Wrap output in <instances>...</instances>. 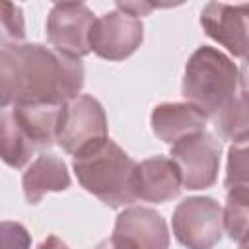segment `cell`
<instances>
[{
	"mask_svg": "<svg viewBox=\"0 0 249 249\" xmlns=\"http://www.w3.org/2000/svg\"><path fill=\"white\" fill-rule=\"evenodd\" d=\"M117 8L123 10V12H128V14L136 16V18H140V16L150 14L156 6L154 4H148V2H117Z\"/></svg>",
	"mask_w": 249,
	"mask_h": 249,
	"instance_id": "cell-20",
	"label": "cell"
},
{
	"mask_svg": "<svg viewBox=\"0 0 249 249\" xmlns=\"http://www.w3.org/2000/svg\"><path fill=\"white\" fill-rule=\"evenodd\" d=\"M105 138H109L107 117L95 97L82 93L64 105L56 144L66 154L76 156Z\"/></svg>",
	"mask_w": 249,
	"mask_h": 249,
	"instance_id": "cell-6",
	"label": "cell"
},
{
	"mask_svg": "<svg viewBox=\"0 0 249 249\" xmlns=\"http://www.w3.org/2000/svg\"><path fill=\"white\" fill-rule=\"evenodd\" d=\"M200 25L233 56L249 60V4L208 2L200 12Z\"/></svg>",
	"mask_w": 249,
	"mask_h": 249,
	"instance_id": "cell-11",
	"label": "cell"
},
{
	"mask_svg": "<svg viewBox=\"0 0 249 249\" xmlns=\"http://www.w3.org/2000/svg\"><path fill=\"white\" fill-rule=\"evenodd\" d=\"M224 230L231 241H241L249 233V187L228 189Z\"/></svg>",
	"mask_w": 249,
	"mask_h": 249,
	"instance_id": "cell-16",
	"label": "cell"
},
{
	"mask_svg": "<svg viewBox=\"0 0 249 249\" xmlns=\"http://www.w3.org/2000/svg\"><path fill=\"white\" fill-rule=\"evenodd\" d=\"M220 140L202 130L173 144L169 158L179 167L183 187H187L189 191H198L208 189L216 183L220 169Z\"/></svg>",
	"mask_w": 249,
	"mask_h": 249,
	"instance_id": "cell-8",
	"label": "cell"
},
{
	"mask_svg": "<svg viewBox=\"0 0 249 249\" xmlns=\"http://www.w3.org/2000/svg\"><path fill=\"white\" fill-rule=\"evenodd\" d=\"M142 19L115 8L95 19L91 31V51L105 60H124L142 45Z\"/></svg>",
	"mask_w": 249,
	"mask_h": 249,
	"instance_id": "cell-10",
	"label": "cell"
},
{
	"mask_svg": "<svg viewBox=\"0 0 249 249\" xmlns=\"http://www.w3.org/2000/svg\"><path fill=\"white\" fill-rule=\"evenodd\" d=\"M95 19L97 18L84 2L53 4L47 16V39L58 53L82 58L91 53V31Z\"/></svg>",
	"mask_w": 249,
	"mask_h": 249,
	"instance_id": "cell-7",
	"label": "cell"
},
{
	"mask_svg": "<svg viewBox=\"0 0 249 249\" xmlns=\"http://www.w3.org/2000/svg\"><path fill=\"white\" fill-rule=\"evenodd\" d=\"M107 239L113 249H169L165 218L148 206H128L119 212Z\"/></svg>",
	"mask_w": 249,
	"mask_h": 249,
	"instance_id": "cell-9",
	"label": "cell"
},
{
	"mask_svg": "<svg viewBox=\"0 0 249 249\" xmlns=\"http://www.w3.org/2000/svg\"><path fill=\"white\" fill-rule=\"evenodd\" d=\"M206 121H208L206 113H202L198 107L187 101L160 103L152 109L150 115V124L154 134L169 146L177 144L187 136L206 130Z\"/></svg>",
	"mask_w": 249,
	"mask_h": 249,
	"instance_id": "cell-12",
	"label": "cell"
},
{
	"mask_svg": "<svg viewBox=\"0 0 249 249\" xmlns=\"http://www.w3.org/2000/svg\"><path fill=\"white\" fill-rule=\"evenodd\" d=\"M84 88L80 58L41 43H4L0 51L2 109L27 105H66Z\"/></svg>",
	"mask_w": 249,
	"mask_h": 249,
	"instance_id": "cell-1",
	"label": "cell"
},
{
	"mask_svg": "<svg viewBox=\"0 0 249 249\" xmlns=\"http://www.w3.org/2000/svg\"><path fill=\"white\" fill-rule=\"evenodd\" d=\"M138 163L111 138H105L72 160L78 183L111 208L128 206L136 196Z\"/></svg>",
	"mask_w": 249,
	"mask_h": 249,
	"instance_id": "cell-2",
	"label": "cell"
},
{
	"mask_svg": "<svg viewBox=\"0 0 249 249\" xmlns=\"http://www.w3.org/2000/svg\"><path fill=\"white\" fill-rule=\"evenodd\" d=\"M239 89L249 95V60H245L239 68Z\"/></svg>",
	"mask_w": 249,
	"mask_h": 249,
	"instance_id": "cell-22",
	"label": "cell"
},
{
	"mask_svg": "<svg viewBox=\"0 0 249 249\" xmlns=\"http://www.w3.org/2000/svg\"><path fill=\"white\" fill-rule=\"evenodd\" d=\"M239 249H249V233L239 241Z\"/></svg>",
	"mask_w": 249,
	"mask_h": 249,
	"instance_id": "cell-24",
	"label": "cell"
},
{
	"mask_svg": "<svg viewBox=\"0 0 249 249\" xmlns=\"http://www.w3.org/2000/svg\"><path fill=\"white\" fill-rule=\"evenodd\" d=\"M224 187H249V130L233 138L228 148Z\"/></svg>",
	"mask_w": 249,
	"mask_h": 249,
	"instance_id": "cell-17",
	"label": "cell"
},
{
	"mask_svg": "<svg viewBox=\"0 0 249 249\" xmlns=\"http://www.w3.org/2000/svg\"><path fill=\"white\" fill-rule=\"evenodd\" d=\"M220 138L233 140L249 130V95L241 89L212 117Z\"/></svg>",
	"mask_w": 249,
	"mask_h": 249,
	"instance_id": "cell-15",
	"label": "cell"
},
{
	"mask_svg": "<svg viewBox=\"0 0 249 249\" xmlns=\"http://www.w3.org/2000/svg\"><path fill=\"white\" fill-rule=\"evenodd\" d=\"M239 91V68L216 47H198L185 64L181 93L187 103L214 117Z\"/></svg>",
	"mask_w": 249,
	"mask_h": 249,
	"instance_id": "cell-4",
	"label": "cell"
},
{
	"mask_svg": "<svg viewBox=\"0 0 249 249\" xmlns=\"http://www.w3.org/2000/svg\"><path fill=\"white\" fill-rule=\"evenodd\" d=\"M37 249H70L60 237H56V235H47L39 245H37Z\"/></svg>",
	"mask_w": 249,
	"mask_h": 249,
	"instance_id": "cell-21",
	"label": "cell"
},
{
	"mask_svg": "<svg viewBox=\"0 0 249 249\" xmlns=\"http://www.w3.org/2000/svg\"><path fill=\"white\" fill-rule=\"evenodd\" d=\"M21 187L29 204L41 202L47 193H60L70 187V173L62 158L54 154H39L23 171Z\"/></svg>",
	"mask_w": 249,
	"mask_h": 249,
	"instance_id": "cell-14",
	"label": "cell"
},
{
	"mask_svg": "<svg viewBox=\"0 0 249 249\" xmlns=\"http://www.w3.org/2000/svg\"><path fill=\"white\" fill-rule=\"evenodd\" d=\"M183 179L171 158L154 156L136 167V196L146 202H165L179 196Z\"/></svg>",
	"mask_w": 249,
	"mask_h": 249,
	"instance_id": "cell-13",
	"label": "cell"
},
{
	"mask_svg": "<svg viewBox=\"0 0 249 249\" xmlns=\"http://www.w3.org/2000/svg\"><path fill=\"white\" fill-rule=\"evenodd\" d=\"M93 249H113V247H111L109 239H103V241H99V243H97V245H95Z\"/></svg>",
	"mask_w": 249,
	"mask_h": 249,
	"instance_id": "cell-23",
	"label": "cell"
},
{
	"mask_svg": "<svg viewBox=\"0 0 249 249\" xmlns=\"http://www.w3.org/2000/svg\"><path fill=\"white\" fill-rule=\"evenodd\" d=\"M31 235L19 222H2V249H29Z\"/></svg>",
	"mask_w": 249,
	"mask_h": 249,
	"instance_id": "cell-19",
	"label": "cell"
},
{
	"mask_svg": "<svg viewBox=\"0 0 249 249\" xmlns=\"http://www.w3.org/2000/svg\"><path fill=\"white\" fill-rule=\"evenodd\" d=\"M25 37V23L21 8L4 2L2 4V45L4 43H21Z\"/></svg>",
	"mask_w": 249,
	"mask_h": 249,
	"instance_id": "cell-18",
	"label": "cell"
},
{
	"mask_svg": "<svg viewBox=\"0 0 249 249\" xmlns=\"http://www.w3.org/2000/svg\"><path fill=\"white\" fill-rule=\"evenodd\" d=\"M175 239L187 249H212L224 231V210L212 196H187L171 218Z\"/></svg>",
	"mask_w": 249,
	"mask_h": 249,
	"instance_id": "cell-5",
	"label": "cell"
},
{
	"mask_svg": "<svg viewBox=\"0 0 249 249\" xmlns=\"http://www.w3.org/2000/svg\"><path fill=\"white\" fill-rule=\"evenodd\" d=\"M64 105L16 103L0 113L2 160L14 169H21L35 152L56 144Z\"/></svg>",
	"mask_w": 249,
	"mask_h": 249,
	"instance_id": "cell-3",
	"label": "cell"
}]
</instances>
